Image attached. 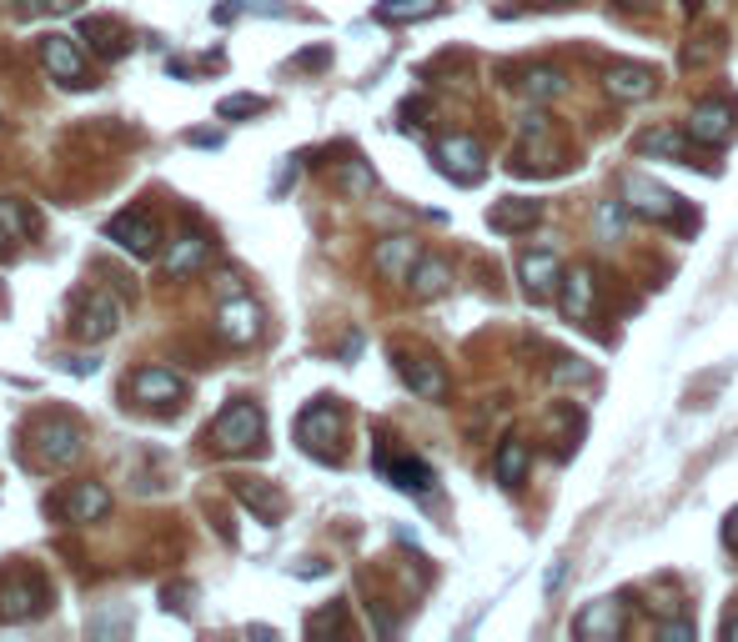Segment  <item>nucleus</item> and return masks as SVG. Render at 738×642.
<instances>
[{"label":"nucleus","instance_id":"1","mask_svg":"<svg viewBox=\"0 0 738 642\" xmlns=\"http://www.w3.org/2000/svg\"><path fill=\"white\" fill-rule=\"evenodd\" d=\"M212 442L222 452H257V447H262V406L231 402L227 412L212 422Z\"/></svg>","mask_w":738,"mask_h":642},{"label":"nucleus","instance_id":"2","mask_svg":"<svg viewBox=\"0 0 738 642\" xmlns=\"http://www.w3.org/2000/svg\"><path fill=\"white\" fill-rule=\"evenodd\" d=\"M337 437H342V412L332 402H311L297 416V442L302 452H311L317 462H337Z\"/></svg>","mask_w":738,"mask_h":642},{"label":"nucleus","instance_id":"3","mask_svg":"<svg viewBox=\"0 0 738 642\" xmlns=\"http://www.w3.org/2000/svg\"><path fill=\"white\" fill-rule=\"evenodd\" d=\"M31 452H36V462H46V467H66L76 452H81V432H76L66 416H46V422L31 427Z\"/></svg>","mask_w":738,"mask_h":642},{"label":"nucleus","instance_id":"4","mask_svg":"<svg viewBox=\"0 0 738 642\" xmlns=\"http://www.w3.org/2000/svg\"><path fill=\"white\" fill-rule=\"evenodd\" d=\"M438 167L442 176H453L457 186H473V181H482V171H488V156H482V146L473 141V136H447V141H438Z\"/></svg>","mask_w":738,"mask_h":642},{"label":"nucleus","instance_id":"5","mask_svg":"<svg viewBox=\"0 0 738 642\" xmlns=\"http://www.w3.org/2000/svg\"><path fill=\"white\" fill-rule=\"evenodd\" d=\"M623 202H628V211L648 216V221H673V216L683 211V202L673 196V191L658 186V181H648V176H638V171L623 181Z\"/></svg>","mask_w":738,"mask_h":642},{"label":"nucleus","instance_id":"6","mask_svg":"<svg viewBox=\"0 0 738 642\" xmlns=\"http://www.w3.org/2000/svg\"><path fill=\"white\" fill-rule=\"evenodd\" d=\"M216 326H222V336L231 346H247L262 336V307L247 291H231V301H222V311H216Z\"/></svg>","mask_w":738,"mask_h":642},{"label":"nucleus","instance_id":"7","mask_svg":"<svg viewBox=\"0 0 738 642\" xmlns=\"http://www.w3.org/2000/svg\"><path fill=\"white\" fill-rule=\"evenodd\" d=\"M41 66H46L56 81H66V85H91V76H86V56H81V46H76L71 36H41Z\"/></svg>","mask_w":738,"mask_h":642},{"label":"nucleus","instance_id":"8","mask_svg":"<svg viewBox=\"0 0 738 642\" xmlns=\"http://www.w3.org/2000/svg\"><path fill=\"white\" fill-rule=\"evenodd\" d=\"M734 136V106L728 101H699L689 111V141L699 146H724Z\"/></svg>","mask_w":738,"mask_h":642},{"label":"nucleus","instance_id":"9","mask_svg":"<svg viewBox=\"0 0 738 642\" xmlns=\"http://www.w3.org/2000/svg\"><path fill=\"white\" fill-rule=\"evenodd\" d=\"M106 237L116 241L121 251H132V256H156V221L151 216H141V211H121V216H111L106 221Z\"/></svg>","mask_w":738,"mask_h":642},{"label":"nucleus","instance_id":"10","mask_svg":"<svg viewBox=\"0 0 738 642\" xmlns=\"http://www.w3.org/2000/svg\"><path fill=\"white\" fill-rule=\"evenodd\" d=\"M116 326H121V307L111 301V291L81 297V317H76V336H81V342H106Z\"/></svg>","mask_w":738,"mask_h":642},{"label":"nucleus","instance_id":"11","mask_svg":"<svg viewBox=\"0 0 738 642\" xmlns=\"http://www.w3.org/2000/svg\"><path fill=\"white\" fill-rule=\"evenodd\" d=\"M132 397L136 402H156V406H177L186 397V381L167 367H141L132 377Z\"/></svg>","mask_w":738,"mask_h":642},{"label":"nucleus","instance_id":"12","mask_svg":"<svg viewBox=\"0 0 738 642\" xmlns=\"http://www.w3.org/2000/svg\"><path fill=\"white\" fill-rule=\"evenodd\" d=\"M563 282V262L553 256V251H527L523 256V291L533 301H548L553 286Z\"/></svg>","mask_w":738,"mask_h":642},{"label":"nucleus","instance_id":"13","mask_svg":"<svg viewBox=\"0 0 738 642\" xmlns=\"http://www.w3.org/2000/svg\"><path fill=\"white\" fill-rule=\"evenodd\" d=\"M377 472L387 477L397 492H428L432 488V467L417 462V457H387V452H377Z\"/></svg>","mask_w":738,"mask_h":642},{"label":"nucleus","instance_id":"14","mask_svg":"<svg viewBox=\"0 0 738 642\" xmlns=\"http://www.w3.org/2000/svg\"><path fill=\"white\" fill-rule=\"evenodd\" d=\"M618 628H623L618 597H598L593 607H583V612L572 618V632H578V638H613Z\"/></svg>","mask_w":738,"mask_h":642},{"label":"nucleus","instance_id":"15","mask_svg":"<svg viewBox=\"0 0 738 642\" xmlns=\"http://www.w3.org/2000/svg\"><path fill=\"white\" fill-rule=\"evenodd\" d=\"M603 85H608V95H613V101H648V95H654V85H658V76L648 71V66H613Z\"/></svg>","mask_w":738,"mask_h":642},{"label":"nucleus","instance_id":"16","mask_svg":"<svg viewBox=\"0 0 738 642\" xmlns=\"http://www.w3.org/2000/svg\"><path fill=\"white\" fill-rule=\"evenodd\" d=\"M417 262H422V256H417V241L412 237H387L377 247V256H372V266H377L382 276H393V282H402Z\"/></svg>","mask_w":738,"mask_h":642},{"label":"nucleus","instance_id":"17","mask_svg":"<svg viewBox=\"0 0 738 642\" xmlns=\"http://www.w3.org/2000/svg\"><path fill=\"white\" fill-rule=\"evenodd\" d=\"M231 492H237V497L247 502V507L257 512L262 523H276V517L286 512V497H282V492H272L266 482H257V477H237V482H231Z\"/></svg>","mask_w":738,"mask_h":642},{"label":"nucleus","instance_id":"18","mask_svg":"<svg viewBox=\"0 0 738 642\" xmlns=\"http://www.w3.org/2000/svg\"><path fill=\"white\" fill-rule=\"evenodd\" d=\"M397 371H402L407 387H412L417 397H428V402H438V397L447 392V377H442L438 362H428V357H402V362H397Z\"/></svg>","mask_w":738,"mask_h":642},{"label":"nucleus","instance_id":"19","mask_svg":"<svg viewBox=\"0 0 738 642\" xmlns=\"http://www.w3.org/2000/svg\"><path fill=\"white\" fill-rule=\"evenodd\" d=\"M593 272L588 266H572V272H563V311H568L572 321H583L588 311H593Z\"/></svg>","mask_w":738,"mask_h":642},{"label":"nucleus","instance_id":"20","mask_svg":"<svg viewBox=\"0 0 738 642\" xmlns=\"http://www.w3.org/2000/svg\"><path fill=\"white\" fill-rule=\"evenodd\" d=\"M101 512H111V492L101 482H81V488L66 497V517L71 523H95Z\"/></svg>","mask_w":738,"mask_h":642},{"label":"nucleus","instance_id":"21","mask_svg":"<svg viewBox=\"0 0 738 642\" xmlns=\"http://www.w3.org/2000/svg\"><path fill=\"white\" fill-rule=\"evenodd\" d=\"M407 282H412V297H442L447 282H453V266L438 262V256H422V262L407 272Z\"/></svg>","mask_w":738,"mask_h":642},{"label":"nucleus","instance_id":"22","mask_svg":"<svg viewBox=\"0 0 738 642\" xmlns=\"http://www.w3.org/2000/svg\"><path fill=\"white\" fill-rule=\"evenodd\" d=\"M382 25H407V21H428V15H442V0H377Z\"/></svg>","mask_w":738,"mask_h":642},{"label":"nucleus","instance_id":"23","mask_svg":"<svg viewBox=\"0 0 738 642\" xmlns=\"http://www.w3.org/2000/svg\"><path fill=\"white\" fill-rule=\"evenodd\" d=\"M543 216V206L537 202H523V196H512V202H498L488 211V221H492V231H527Z\"/></svg>","mask_w":738,"mask_h":642},{"label":"nucleus","instance_id":"24","mask_svg":"<svg viewBox=\"0 0 738 642\" xmlns=\"http://www.w3.org/2000/svg\"><path fill=\"white\" fill-rule=\"evenodd\" d=\"M206 256H212V247H206L202 237H177L167 251V272L171 276H186V272H202Z\"/></svg>","mask_w":738,"mask_h":642},{"label":"nucleus","instance_id":"25","mask_svg":"<svg viewBox=\"0 0 738 642\" xmlns=\"http://www.w3.org/2000/svg\"><path fill=\"white\" fill-rule=\"evenodd\" d=\"M523 477H527V447L518 437H508L498 447V482L502 488H523Z\"/></svg>","mask_w":738,"mask_h":642},{"label":"nucleus","instance_id":"26","mask_svg":"<svg viewBox=\"0 0 738 642\" xmlns=\"http://www.w3.org/2000/svg\"><path fill=\"white\" fill-rule=\"evenodd\" d=\"M638 151L663 156V161H689V141H683L679 131H644L638 136Z\"/></svg>","mask_w":738,"mask_h":642},{"label":"nucleus","instance_id":"27","mask_svg":"<svg viewBox=\"0 0 738 642\" xmlns=\"http://www.w3.org/2000/svg\"><path fill=\"white\" fill-rule=\"evenodd\" d=\"M36 612V587L31 583H11L5 593H0V618L5 622H21Z\"/></svg>","mask_w":738,"mask_h":642},{"label":"nucleus","instance_id":"28","mask_svg":"<svg viewBox=\"0 0 738 642\" xmlns=\"http://www.w3.org/2000/svg\"><path fill=\"white\" fill-rule=\"evenodd\" d=\"M25 227H31V221H25L21 206H15V202H0V251H5V241H21Z\"/></svg>","mask_w":738,"mask_h":642},{"label":"nucleus","instance_id":"29","mask_svg":"<svg viewBox=\"0 0 738 642\" xmlns=\"http://www.w3.org/2000/svg\"><path fill=\"white\" fill-rule=\"evenodd\" d=\"M216 111H222L227 121H237V116H262L266 101H262V95H227V101H222Z\"/></svg>","mask_w":738,"mask_h":642},{"label":"nucleus","instance_id":"30","mask_svg":"<svg viewBox=\"0 0 738 642\" xmlns=\"http://www.w3.org/2000/svg\"><path fill=\"white\" fill-rule=\"evenodd\" d=\"M623 221H628V202H603V206H598V231H603V237H618Z\"/></svg>","mask_w":738,"mask_h":642},{"label":"nucleus","instance_id":"31","mask_svg":"<svg viewBox=\"0 0 738 642\" xmlns=\"http://www.w3.org/2000/svg\"><path fill=\"white\" fill-rule=\"evenodd\" d=\"M563 91V76L558 71H533L527 76V95H537V101H548V95Z\"/></svg>","mask_w":738,"mask_h":642},{"label":"nucleus","instance_id":"32","mask_svg":"<svg viewBox=\"0 0 738 642\" xmlns=\"http://www.w3.org/2000/svg\"><path fill=\"white\" fill-rule=\"evenodd\" d=\"M593 371H588V362H578L572 357V367H558V381H588Z\"/></svg>","mask_w":738,"mask_h":642},{"label":"nucleus","instance_id":"33","mask_svg":"<svg viewBox=\"0 0 738 642\" xmlns=\"http://www.w3.org/2000/svg\"><path fill=\"white\" fill-rule=\"evenodd\" d=\"M237 15H241V5H237V0H222V5L212 11V21H216V25H227V21H237Z\"/></svg>","mask_w":738,"mask_h":642},{"label":"nucleus","instance_id":"34","mask_svg":"<svg viewBox=\"0 0 738 642\" xmlns=\"http://www.w3.org/2000/svg\"><path fill=\"white\" fill-rule=\"evenodd\" d=\"M327 628H337V607H327L322 618H311V622H307V632H327Z\"/></svg>","mask_w":738,"mask_h":642},{"label":"nucleus","instance_id":"35","mask_svg":"<svg viewBox=\"0 0 738 642\" xmlns=\"http://www.w3.org/2000/svg\"><path fill=\"white\" fill-rule=\"evenodd\" d=\"M724 542L738 552V512H728V523H724Z\"/></svg>","mask_w":738,"mask_h":642},{"label":"nucleus","instance_id":"36","mask_svg":"<svg viewBox=\"0 0 738 642\" xmlns=\"http://www.w3.org/2000/svg\"><path fill=\"white\" fill-rule=\"evenodd\" d=\"M613 5H618V11H633V15H638V11H648V5H658V0H613Z\"/></svg>","mask_w":738,"mask_h":642},{"label":"nucleus","instance_id":"37","mask_svg":"<svg viewBox=\"0 0 738 642\" xmlns=\"http://www.w3.org/2000/svg\"><path fill=\"white\" fill-rule=\"evenodd\" d=\"M663 638H673V642H679V638H693V628H689V622H668Z\"/></svg>","mask_w":738,"mask_h":642},{"label":"nucleus","instance_id":"38","mask_svg":"<svg viewBox=\"0 0 738 642\" xmlns=\"http://www.w3.org/2000/svg\"><path fill=\"white\" fill-rule=\"evenodd\" d=\"M191 146H216V131H196V136H186Z\"/></svg>","mask_w":738,"mask_h":642},{"label":"nucleus","instance_id":"39","mask_svg":"<svg viewBox=\"0 0 738 642\" xmlns=\"http://www.w3.org/2000/svg\"><path fill=\"white\" fill-rule=\"evenodd\" d=\"M724 638H728V642H738V618H728V622H724Z\"/></svg>","mask_w":738,"mask_h":642},{"label":"nucleus","instance_id":"40","mask_svg":"<svg viewBox=\"0 0 738 642\" xmlns=\"http://www.w3.org/2000/svg\"><path fill=\"white\" fill-rule=\"evenodd\" d=\"M537 5H563V0H537Z\"/></svg>","mask_w":738,"mask_h":642},{"label":"nucleus","instance_id":"41","mask_svg":"<svg viewBox=\"0 0 738 642\" xmlns=\"http://www.w3.org/2000/svg\"><path fill=\"white\" fill-rule=\"evenodd\" d=\"M693 5H699V0H689V11H693Z\"/></svg>","mask_w":738,"mask_h":642}]
</instances>
